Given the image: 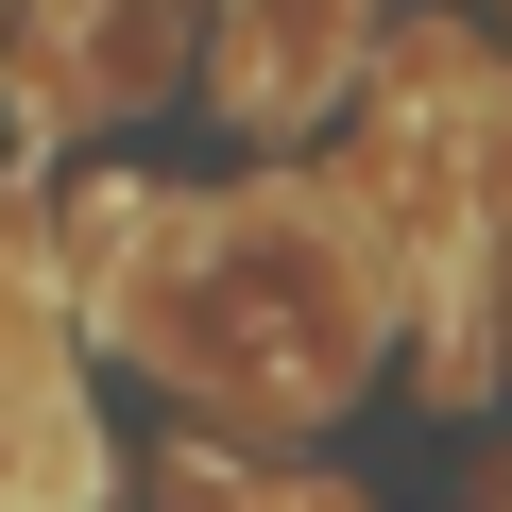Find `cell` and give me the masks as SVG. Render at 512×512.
<instances>
[{"label":"cell","instance_id":"obj_1","mask_svg":"<svg viewBox=\"0 0 512 512\" xmlns=\"http://www.w3.org/2000/svg\"><path fill=\"white\" fill-rule=\"evenodd\" d=\"M103 325L239 410H325L376 359V274L342 256V222L308 188H256V205H120V274Z\"/></svg>","mask_w":512,"mask_h":512},{"label":"cell","instance_id":"obj_2","mask_svg":"<svg viewBox=\"0 0 512 512\" xmlns=\"http://www.w3.org/2000/svg\"><path fill=\"white\" fill-rule=\"evenodd\" d=\"M376 35V0H222V103L239 120H308Z\"/></svg>","mask_w":512,"mask_h":512}]
</instances>
